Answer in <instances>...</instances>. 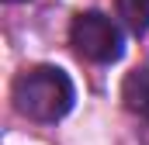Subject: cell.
<instances>
[{
	"mask_svg": "<svg viewBox=\"0 0 149 145\" xmlns=\"http://www.w3.org/2000/svg\"><path fill=\"white\" fill-rule=\"evenodd\" d=\"M10 100L17 114L38 124H56L73 110L76 86L59 66H28L14 76L10 83Z\"/></svg>",
	"mask_w": 149,
	"mask_h": 145,
	"instance_id": "obj_1",
	"label": "cell"
},
{
	"mask_svg": "<svg viewBox=\"0 0 149 145\" xmlns=\"http://www.w3.org/2000/svg\"><path fill=\"white\" fill-rule=\"evenodd\" d=\"M70 45H73V52L80 59L97 62V66L118 62L121 52H125L121 28L108 14H101V10H83V14L73 17V24H70Z\"/></svg>",
	"mask_w": 149,
	"mask_h": 145,
	"instance_id": "obj_2",
	"label": "cell"
},
{
	"mask_svg": "<svg viewBox=\"0 0 149 145\" xmlns=\"http://www.w3.org/2000/svg\"><path fill=\"white\" fill-rule=\"evenodd\" d=\"M121 104L135 117L149 121V62L146 66H135L125 76V83H121Z\"/></svg>",
	"mask_w": 149,
	"mask_h": 145,
	"instance_id": "obj_3",
	"label": "cell"
},
{
	"mask_svg": "<svg viewBox=\"0 0 149 145\" xmlns=\"http://www.w3.org/2000/svg\"><path fill=\"white\" fill-rule=\"evenodd\" d=\"M114 10L132 35L149 31V0H114Z\"/></svg>",
	"mask_w": 149,
	"mask_h": 145,
	"instance_id": "obj_4",
	"label": "cell"
},
{
	"mask_svg": "<svg viewBox=\"0 0 149 145\" xmlns=\"http://www.w3.org/2000/svg\"><path fill=\"white\" fill-rule=\"evenodd\" d=\"M7 3H21V0H7Z\"/></svg>",
	"mask_w": 149,
	"mask_h": 145,
	"instance_id": "obj_5",
	"label": "cell"
}]
</instances>
